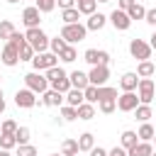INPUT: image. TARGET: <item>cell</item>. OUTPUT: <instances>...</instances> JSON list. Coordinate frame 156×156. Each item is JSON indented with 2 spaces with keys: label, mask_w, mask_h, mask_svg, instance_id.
Instances as JSON below:
<instances>
[{
  "label": "cell",
  "mask_w": 156,
  "mask_h": 156,
  "mask_svg": "<svg viewBox=\"0 0 156 156\" xmlns=\"http://www.w3.org/2000/svg\"><path fill=\"white\" fill-rule=\"evenodd\" d=\"M44 76H46V80H49V88H51V90H58V93H63V95L71 90V78H68V73H66L61 66L49 68Z\"/></svg>",
  "instance_id": "6da1fadb"
},
{
  "label": "cell",
  "mask_w": 156,
  "mask_h": 156,
  "mask_svg": "<svg viewBox=\"0 0 156 156\" xmlns=\"http://www.w3.org/2000/svg\"><path fill=\"white\" fill-rule=\"evenodd\" d=\"M24 39H27V44L37 51V54H44L46 49H49V37H46V32L41 29V27H34V29H27L24 32Z\"/></svg>",
  "instance_id": "7a4b0ae2"
},
{
  "label": "cell",
  "mask_w": 156,
  "mask_h": 156,
  "mask_svg": "<svg viewBox=\"0 0 156 156\" xmlns=\"http://www.w3.org/2000/svg\"><path fill=\"white\" fill-rule=\"evenodd\" d=\"M85 34H88V27L80 24V22H76V24H63V29H61V39H63L66 44H71V46L78 44V41H83Z\"/></svg>",
  "instance_id": "3957f363"
},
{
  "label": "cell",
  "mask_w": 156,
  "mask_h": 156,
  "mask_svg": "<svg viewBox=\"0 0 156 156\" xmlns=\"http://www.w3.org/2000/svg\"><path fill=\"white\" fill-rule=\"evenodd\" d=\"M24 88H29V90L37 93V95H44V93L49 90V80H46L44 73H39V71H29V73L24 76Z\"/></svg>",
  "instance_id": "277c9868"
},
{
  "label": "cell",
  "mask_w": 156,
  "mask_h": 156,
  "mask_svg": "<svg viewBox=\"0 0 156 156\" xmlns=\"http://www.w3.org/2000/svg\"><path fill=\"white\" fill-rule=\"evenodd\" d=\"M32 66H34V71H39V73H46L49 68H56V66H58V56L51 54V51L37 54V56L32 58Z\"/></svg>",
  "instance_id": "5b68a950"
},
{
  "label": "cell",
  "mask_w": 156,
  "mask_h": 156,
  "mask_svg": "<svg viewBox=\"0 0 156 156\" xmlns=\"http://www.w3.org/2000/svg\"><path fill=\"white\" fill-rule=\"evenodd\" d=\"M151 44L149 41H144V39H132L129 41V54H132V58H136V61H149L151 58Z\"/></svg>",
  "instance_id": "8992f818"
},
{
  "label": "cell",
  "mask_w": 156,
  "mask_h": 156,
  "mask_svg": "<svg viewBox=\"0 0 156 156\" xmlns=\"http://www.w3.org/2000/svg\"><path fill=\"white\" fill-rule=\"evenodd\" d=\"M136 95H139V102L141 105H149L156 95V85L151 78H139V88H136Z\"/></svg>",
  "instance_id": "52a82bcc"
},
{
  "label": "cell",
  "mask_w": 156,
  "mask_h": 156,
  "mask_svg": "<svg viewBox=\"0 0 156 156\" xmlns=\"http://www.w3.org/2000/svg\"><path fill=\"white\" fill-rule=\"evenodd\" d=\"M37 102L41 105V100H37V93H32L29 88H22V90L15 93V105L22 107V110H32Z\"/></svg>",
  "instance_id": "ba28073f"
},
{
  "label": "cell",
  "mask_w": 156,
  "mask_h": 156,
  "mask_svg": "<svg viewBox=\"0 0 156 156\" xmlns=\"http://www.w3.org/2000/svg\"><path fill=\"white\" fill-rule=\"evenodd\" d=\"M107 78H110V68L107 66H90V71H88L90 85L102 88V85H107Z\"/></svg>",
  "instance_id": "9c48e42d"
},
{
  "label": "cell",
  "mask_w": 156,
  "mask_h": 156,
  "mask_svg": "<svg viewBox=\"0 0 156 156\" xmlns=\"http://www.w3.org/2000/svg\"><path fill=\"white\" fill-rule=\"evenodd\" d=\"M107 22H110L117 32H127V29L132 27V20H129V15H127L124 10H112L110 17H107Z\"/></svg>",
  "instance_id": "30bf717a"
},
{
  "label": "cell",
  "mask_w": 156,
  "mask_h": 156,
  "mask_svg": "<svg viewBox=\"0 0 156 156\" xmlns=\"http://www.w3.org/2000/svg\"><path fill=\"white\" fill-rule=\"evenodd\" d=\"M139 105H141V102H139V95H136V93H122V95L117 98V110H119V112H134Z\"/></svg>",
  "instance_id": "8fae6325"
},
{
  "label": "cell",
  "mask_w": 156,
  "mask_h": 156,
  "mask_svg": "<svg viewBox=\"0 0 156 156\" xmlns=\"http://www.w3.org/2000/svg\"><path fill=\"white\" fill-rule=\"evenodd\" d=\"M83 58H85L90 66H107V63H110V54L102 51V49H85Z\"/></svg>",
  "instance_id": "7c38bea8"
},
{
  "label": "cell",
  "mask_w": 156,
  "mask_h": 156,
  "mask_svg": "<svg viewBox=\"0 0 156 156\" xmlns=\"http://www.w3.org/2000/svg\"><path fill=\"white\" fill-rule=\"evenodd\" d=\"M39 22H41V12L37 10V5L24 7V12H22V24H24L27 29H34V27H39Z\"/></svg>",
  "instance_id": "4fadbf2b"
},
{
  "label": "cell",
  "mask_w": 156,
  "mask_h": 156,
  "mask_svg": "<svg viewBox=\"0 0 156 156\" xmlns=\"http://www.w3.org/2000/svg\"><path fill=\"white\" fill-rule=\"evenodd\" d=\"M0 61H2L7 68H15V66L20 63V49L12 46V44H5V49H2V54H0Z\"/></svg>",
  "instance_id": "5bb4252c"
},
{
  "label": "cell",
  "mask_w": 156,
  "mask_h": 156,
  "mask_svg": "<svg viewBox=\"0 0 156 156\" xmlns=\"http://www.w3.org/2000/svg\"><path fill=\"white\" fill-rule=\"evenodd\" d=\"M119 88H122V93H136V88H139V76H136V71H127V73H122V78H119Z\"/></svg>",
  "instance_id": "9a60e30c"
},
{
  "label": "cell",
  "mask_w": 156,
  "mask_h": 156,
  "mask_svg": "<svg viewBox=\"0 0 156 156\" xmlns=\"http://www.w3.org/2000/svg\"><path fill=\"white\" fill-rule=\"evenodd\" d=\"M63 100H66V95L58 93V90H51V88L41 95V105H46V107H61Z\"/></svg>",
  "instance_id": "2e32d148"
},
{
  "label": "cell",
  "mask_w": 156,
  "mask_h": 156,
  "mask_svg": "<svg viewBox=\"0 0 156 156\" xmlns=\"http://www.w3.org/2000/svg\"><path fill=\"white\" fill-rule=\"evenodd\" d=\"M105 24H107V15H102V12H93V15L85 20V27H88V32H100Z\"/></svg>",
  "instance_id": "e0dca14e"
},
{
  "label": "cell",
  "mask_w": 156,
  "mask_h": 156,
  "mask_svg": "<svg viewBox=\"0 0 156 156\" xmlns=\"http://www.w3.org/2000/svg\"><path fill=\"white\" fill-rule=\"evenodd\" d=\"M68 78H71V88L85 90V88L90 85V80H88V73H83V71H71V73H68Z\"/></svg>",
  "instance_id": "ac0fdd59"
},
{
  "label": "cell",
  "mask_w": 156,
  "mask_h": 156,
  "mask_svg": "<svg viewBox=\"0 0 156 156\" xmlns=\"http://www.w3.org/2000/svg\"><path fill=\"white\" fill-rule=\"evenodd\" d=\"M136 144H139V136H136V132H132V129H124V132H122V136H119V146L129 151V149H134Z\"/></svg>",
  "instance_id": "d6986e66"
},
{
  "label": "cell",
  "mask_w": 156,
  "mask_h": 156,
  "mask_svg": "<svg viewBox=\"0 0 156 156\" xmlns=\"http://www.w3.org/2000/svg\"><path fill=\"white\" fill-rule=\"evenodd\" d=\"M85 102V95H83V90H78V88H71L68 93H66V105H71V107H80Z\"/></svg>",
  "instance_id": "ffe728a7"
},
{
  "label": "cell",
  "mask_w": 156,
  "mask_h": 156,
  "mask_svg": "<svg viewBox=\"0 0 156 156\" xmlns=\"http://www.w3.org/2000/svg\"><path fill=\"white\" fill-rule=\"evenodd\" d=\"M127 154H129V156H151V154H154V144H151V141H139V144H136L134 149H129Z\"/></svg>",
  "instance_id": "44dd1931"
},
{
  "label": "cell",
  "mask_w": 156,
  "mask_h": 156,
  "mask_svg": "<svg viewBox=\"0 0 156 156\" xmlns=\"http://www.w3.org/2000/svg\"><path fill=\"white\" fill-rule=\"evenodd\" d=\"M78 149H80V151H88V154H90V151L95 149V136H93L90 132H83V134L78 136Z\"/></svg>",
  "instance_id": "7402d4cb"
},
{
  "label": "cell",
  "mask_w": 156,
  "mask_h": 156,
  "mask_svg": "<svg viewBox=\"0 0 156 156\" xmlns=\"http://www.w3.org/2000/svg\"><path fill=\"white\" fill-rule=\"evenodd\" d=\"M61 154L63 156H78L80 149H78V139H63L61 144Z\"/></svg>",
  "instance_id": "603a6c76"
},
{
  "label": "cell",
  "mask_w": 156,
  "mask_h": 156,
  "mask_svg": "<svg viewBox=\"0 0 156 156\" xmlns=\"http://www.w3.org/2000/svg\"><path fill=\"white\" fill-rule=\"evenodd\" d=\"M154 73H156V66L151 61H139V66H136V76L139 78H151Z\"/></svg>",
  "instance_id": "cb8c5ba5"
},
{
  "label": "cell",
  "mask_w": 156,
  "mask_h": 156,
  "mask_svg": "<svg viewBox=\"0 0 156 156\" xmlns=\"http://www.w3.org/2000/svg\"><path fill=\"white\" fill-rule=\"evenodd\" d=\"M119 95H117V88H112V85H102V88H98V102H102V100H117Z\"/></svg>",
  "instance_id": "d4e9b609"
},
{
  "label": "cell",
  "mask_w": 156,
  "mask_h": 156,
  "mask_svg": "<svg viewBox=\"0 0 156 156\" xmlns=\"http://www.w3.org/2000/svg\"><path fill=\"white\" fill-rule=\"evenodd\" d=\"M76 7H78L80 15H88V17H90V15L95 12L98 2H95V0H76Z\"/></svg>",
  "instance_id": "484cf974"
},
{
  "label": "cell",
  "mask_w": 156,
  "mask_h": 156,
  "mask_svg": "<svg viewBox=\"0 0 156 156\" xmlns=\"http://www.w3.org/2000/svg\"><path fill=\"white\" fill-rule=\"evenodd\" d=\"M61 20H63V24H76V22L80 20V12H78V7L61 10Z\"/></svg>",
  "instance_id": "4316f807"
},
{
  "label": "cell",
  "mask_w": 156,
  "mask_h": 156,
  "mask_svg": "<svg viewBox=\"0 0 156 156\" xmlns=\"http://www.w3.org/2000/svg\"><path fill=\"white\" fill-rule=\"evenodd\" d=\"M93 117H95V105H90V102H83V105L78 107V119L88 122V119H93Z\"/></svg>",
  "instance_id": "83f0119b"
},
{
  "label": "cell",
  "mask_w": 156,
  "mask_h": 156,
  "mask_svg": "<svg viewBox=\"0 0 156 156\" xmlns=\"http://www.w3.org/2000/svg\"><path fill=\"white\" fill-rule=\"evenodd\" d=\"M134 117L144 124V122H149L151 117H154V112H151V105H139L136 110H134Z\"/></svg>",
  "instance_id": "f1b7e54d"
},
{
  "label": "cell",
  "mask_w": 156,
  "mask_h": 156,
  "mask_svg": "<svg viewBox=\"0 0 156 156\" xmlns=\"http://www.w3.org/2000/svg\"><path fill=\"white\" fill-rule=\"evenodd\" d=\"M154 134H156V129L149 124V122H144L141 127H139V132H136V136H139V141H151L154 139Z\"/></svg>",
  "instance_id": "f546056e"
},
{
  "label": "cell",
  "mask_w": 156,
  "mask_h": 156,
  "mask_svg": "<svg viewBox=\"0 0 156 156\" xmlns=\"http://www.w3.org/2000/svg\"><path fill=\"white\" fill-rule=\"evenodd\" d=\"M127 15H129V20L134 22V20H144L146 17V7L144 5H139V2H134L129 10H127Z\"/></svg>",
  "instance_id": "4dcf8cb0"
},
{
  "label": "cell",
  "mask_w": 156,
  "mask_h": 156,
  "mask_svg": "<svg viewBox=\"0 0 156 156\" xmlns=\"http://www.w3.org/2000/svg\"><path fill=\"white\" fill-rule=\"evenodd\" d=\"M15 32H17V29H15V24H12L10 20H2V22H0V39H5V41H7Z\"/></svg>",
  "instance_id": "1f68e13d"
},
{
  "label": "cell",
  "mask_w": 156,
  "mask_h": 156,
  "mask_svg": "<svg viewBox=\"0 0 156 156\" xmlns=\"http://www.w3.org/2000/svg\"><path fill=\"white\" fill-rule=\"evenodd\" d=\"M76 56H78V51H76V46H71V44L58 54V58H61L63 63H73V61H76Z\"/></svg>",
  "instance_id": "d6a6232c"
},
{
  "label": "cell",
  "mask_w": 156,
  "mask_h": 156,
  "mask_svg": "<svg viewBox=\"0 0 156 156\" xmlns=\"http://www.w3.org/2000/svg\"><path fill=\"white\" fill-rule=\"evenodd\" d=\"M61 119H63V122H73V119H78V107L63 105V107H61Z\"/></svg>",
  "instance_id": "836d02e7"
},
{
  "label": "cell",
  "mask_w": 156,
  "mask_h": 156,
  "mask_svg": "<svg viewBox=\"0 0 156 156\" xmlns=\"http://www.w3.org/2000/svg\"><path fill=\"white\" fill-rule=\"evenodd\" d=\"M29 136H32V132H29V127H17V132H15V139H17V146H22V144H29Z\"/></svg>",
  "instance_id": "e575fe53"
},
{
  "label": "cell",
  "mask_w": 156,
  "mask_h": 156,
  "mask_svg": "<svg viewBox=\"0 0 156 156\" xmlns=\"http://www.w3.org/2000/svg\"><path fill=\"white\" fill-rule=\"evenodd\" d=\"M17 146V139H15V134H0V149H5V151H12Z\"/></svg>",
  "instance_id": "d590c367"
},
{
  "label": "cell",
  "mask_w": 156,
  "mask_h": 156,
  "mask_svg": "<svg viewBox=\"0 0 156 156\" xmlns=\"http://www.w3.org/2000/svg\"><path fill=\"white\" fill-rule=\"evenodd\" d=\"M66 46H68V44H66V41L61 39V34H58V37H54V39L49 41V49H51V54H56V56H58V54H61V51H63Z\"/></svg>",
  "instance_id": "8d00e7d4"
},
{
  "label": "cell",
  "mask_w": 156,
  "mask_h": 156,
  "mask_svg": "<svg viewBox=\"0 0 156 156\" xmlns=\"http://www.w3.org/2000/svg\"><path fill=\"white\" fill-rule=\"evenodd\" d=\"M34 56H37V51H34V49H32V46L24 41V44L20 46V61H32Z\"/></svg>",
  "instance_id": "74e56055"
},
{
  "label": "cell",
  "mask_w": 156,
  "mask_h": 156,
  "mask_svg": "<svg viewBox=\"0 0 156 156\" xmlns=\"http://www.w3.org/2000/svg\"><path fill=\"white\" fill-rule=\"evenodd\" d=\"M98 110L102 115H112L117 110V100H102V102H98Z\"/></svg>",
  "instance_id": "f35d334b"
},
{
  "label": "cell",
  "mask_w": 156,
  "mask_h": 156,
  "mask_svg": "<svg viewBox=\"0 0 156 156\" xmlns=\"http://www.w3.org/2000/svg\"><path fill=\"white\" fill-rule=\"evenodd\" d=\"M34 5H37V10L41 15H46V12H51L56 7V0H34Z\"/></svg>",
  "instance_id": "ab89813d"
},
{
  "label": "cell",
  "mask_w": 156,
  "mask_h": 156,
  "mask_svg": "<svg viewBox=\"0 0 156 156\" xmlns=\"http://www.w3.org/2000/svg\"><path fill=\"white\" fill-rule=\"evenodd\" d=\"M17 122L15 119H2V124H0V134H15L17 132Z\"/></svg>",
  "instance_id": "60d3db41"
},
{
  "label": "cell",
  "mask_w": 156,
  "mask_h": 156,
  "mask_svg": "<svg viewBox=\"0 0 156 156\" xmlns=\"http://www.w3.org/2000/svg\"><path fill=\"white\" fill-rule=\"evenodd\" d=\"M83 95H85V102H90V105L98 102V88H95V85H88V88L83 90Z\"/></svg>",
  "instance_id": "b9f144b4"
},
{
  "label": "cell",
  "mask_w": 156,
  "mask_h": 156,
  "mask_svg": "<svg viewBox=\"0 0 156 156\" xmlns=\"http://www.w3.org/2000/svg\"><path fill=\"white\" fill-rule=\"evenodd\" d=\"M17 156H37V149L32 144H22V146H17Z\"/></svg>",
  "instance_id": "7bdbcfd3"
},
{
  "label": "cell",
  "mask_w": 156,
  "mask_h": 156,
  "mask_svg": "<svg viewBox=\"0 0 156 156\" xmlns=\"http://www.w3.org/2000/svg\"><path fill=\"white\" fill-rule=\"evenodd\" d=\"M24 41H27V39H24V34H20V32H15V34L7 39V44H12V46H17V49H20Z\"/></svg>",
  "instance_id": "ee69618b"
},
{
  "label": "cell",
  "mask_w": 156,
  "mask_h": 156,
  "mask_svg": "<svg viewBox=\"0 0 156 156\" xmlns=\"http://www.w3.org/2000/svg\"><path fill=\"white\" fill-rule=\"evenodd\" d=\"M154 29H156V7H151V10H146V17H144Z\"/></svg>",
  "instance_id": "f6af8a7d"
},
{
  "label": "cell",
  "mask_w": 156,
  "mask_h": 156,
  "mask_svg": "<svg viewBox=\"0 0 156 156\" xmlns=\"http://www.w3.org/2000/svg\"><path fill=\"white\" fill-rule=\"evenodd\" d=\"M134 2H136V0H117V10H124V12H127Z\"/></svg>",
  "instance_id": "bcb514c9"
},
{
  "label": "cell",
  "mask_w": 156,
  "mask_h": 156,
  "mask_svg": "<svg viewBox=\"0 0 156 156\" xmlns=\"http://www.w3.org/2000/svg\"><path fill=\"white\" fill-rule=\"evenodd\" d=\"M56 5L61 10H71V7H76V0H56Z\"/></svg>",
  "instance_id": "7dc6e473"
},
{
  "label": "cell",
  "mask_w": 156,
  "mask_h": 156,
  "mask_svg": "<svg viewBox=\"0 0 156 156\" xmlns=\"http://www.w3.org/2000/svg\"><path fill=\"white\" fill-rule=\"evenodd\" d=\"M107 156H129V154H127V149L115 146V149H110V151H107Z\"/></svg>",
  "instance_id": "c3c4849f"
},
{
  "label": "cell",
  "mask_w": 156,
  "mask_h": 156,
  "mask_svg": "<svg viewBox=\"0 0 156 156\" xmlns=\"http://www.w3.org/2000/svg\"><path fill=\"white\" fill-rule=\"evenodd\" d=\"M90 156H107V149H102V146H95V149L90 151Z\"/></svg>",
  "instance_id": "681fc988"
},
{
  "label": "cell",
  "mask_w": 156,
  "mask_h": 156,
  "mask_svg": "<svg viewBox=\"0 0 156 156\" xmlns=\"http://www.w3.org/2000/svg\"><path fill=\"white\" fill-rule=\"evenodd\" d=\"M149 44H151V49L156 51V29H154V34H151V41H149Z\"/></svg>",
  "instance_id": "f907efd6"
},
{
  "label": "cell",
  "mask_w": 156,
  "mask_h": 156,
  "mask_svg": "<svg viewBox=\"0 0 156 156\" xmlns=\"http://www.w3.org/2000/svg\"><path fill=\"white\" fill-rule=\"evenodd\" d=\"M5 112V98H0V115Z\"/></svg>",
  "instance_id": "816d5d0a"
},
{
  "label": "cell",
  "mask_w": 156,
  "mask_h": 156,
  "mask_svg": "<svg viewBox=\"0 0 156 156\" xmlns=\"http://www.w3.org/2000/svg\"><path fill=\"white\" fill-rule=\"evenodd\" d=\"M0 156H12L10 151H5V149H0Z\"/></svg>",
  "instance_id": "f5cc1de1"
},
{
  "label": "cell",
  "mask_w": 156,
  "mask_h": 156,
  "mask_svg": "<svg viewBox=\"0 0 156 156\" xmlns=\"http://www.w3.org/2000/svg\"><path fill=\"white\" fill-rule=\"evenodd\" d=\"M7 2H10V5H17V2H20V0H7Z\"/></svg>",
  "instance_id": "db71d44e"
},
{
  "label": "cell",
  "mask_w": 156,
  "mask_h": 156,
  "mask_svg": "<svg viewBox=\"0 0 156 156\" xmlns=\"http://www.w3.org/2000/svg\"><path fill=\"white\" fill-rule=\"evenodd\" d=\"M95 2H110V0H95Z\"/></svg>",
  "instance_id": "11a10c76"
},
{
  "label": "cell",
  "mask_w": 156,
  "mask_h": 156,
  "mask_svg": "<svg viewBox=\"0 0 156 156\" xmlns=\"http://www.w3.org/2000/svg\"><path fill=\"white\" fill-rule=\"evenodd\" d=\"M49 156H63V154H49Z\"/></svg>",
  "instance_id": "9f6ffc18"
},
{
  "label": "cell",
  "mask_w": 156,
  "mask_h": 156,
  "mask_svg": "<svg viewBox=\"0 0 156 156\" xmlns=\"http://www.w3.org/2000/svg\"><path fill=\"white\" fill-rule=\"evenodd\" d=\"M151 156H156V149H154V154H151Z\"/></svg>",
  "instance_id": "6f0895ef"
},
{
  "label": "cell",
  "mask_w": 156,
  "mask_h": 156,
  "mask_svg": "<svg viewBox=\"0 0 156 156\" xmlns=\"http://www.w3.org/2000/svg\"><path fill=\"white\" fill-rule=\"evenodd\" d=\"M151 141H156V134H154V139H151Z\"/></svg>",
  "instance_id": "680465c9"
},
{
  "label": "cell",
  "mask_w": 156,
  "mask_h": 156,
  "mask_svg": "<svg viewBox=\"0 0 156 156\" xmlns=\"http://www.w3.org/2000/svg\"><path fill=\"white\" fill-rule=\"evenodd\" d=\"M0 98H2V88H0Z\"/></svg>",
  "instance_id": "91938a15"
},
{
  "label": "cell",
  "mask_w": 156,
  "mask_h": 156,
  "mask_svg": "<svg viewBox=\"0 0 156 156\" xmlns=\"http://www.w3.org/2000/svg\"><path fill=\"white\" fill-rule=\"evenodd\" d=\"M0 80H2V76H0Z\"/></svg>",
  "instance_id": "94428289"
},
{
  "label": "cell",
  "mask_w": 156,
  "mask_h": 156,
  "mask_svg": "<svg viewBox=\"0 0 156 156\" xmlns=\"http://www.w3.org/2000/svg\"><path fill=\"white\" fill-rule=\"evenodd\" d=\"M0 124H2V119H0Z\"/></svg>",
  "instance_id": "6125c7cd"
}]
</instances>
